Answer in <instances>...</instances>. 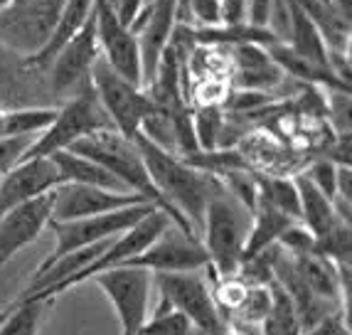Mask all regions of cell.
Segmentation results:
<instances>
[{
	"mask_svg": "<svg viewBox=\"0 0 352 335\" xmlns=\"http://www.w3.org/2000/svg\"><path fill=\"white\" fill-rule=\"evenodd\" d=\"M89 281H94L109 296L124 335H138V330L148 321L153 291L151 271L138 266H113L91 277Z\"/></svg>",
	"mask_w": 352,
	"mask_h": 335,
	"instance_id": "ba28073f",
	"label": "cell"
},
{
	"mask_svg": "<svg viewBox=\"0 0 352 335\" xmlns=\"http://www.w3.org/2000/svg\"><path fill=\"white\" fill-rule=\"evenodd\" d=\"M32 141L35 138H28V136H23V138H0V177L6 175L12 165H18L23 160L25 151Z\"/></svg>",
	"mask_w": 352,
	"mask_h": 335,
	"instance_id": "1f68e13d",
	"label": "cell"
},
{
	"mask_svg": "<svg viewBox=\"0 0 352 335\" xmlns=\"http://www.w3.org/2000/svg\"><path fill=\"white\" fill-rule=\"evenodd\" d=\"M10 308H12V303H10V306H8V308H3V311H0V323L6 321V316H8V313H10Z\"/></svg>",
	"mask_w": 352,
	"mask_h": 335,
	"instance_id": "f35d334b",
	"label": "cell"
},
{
	"mask_svg": "<svg viewBox=\"0 0 352 335\" xmlns=\"http://www.w3.org/2000/svg\"><path fill=\"white\" fill-rule=\"evenodd\" d=\"M54 301L42 299H15L10 313L0 323V335H40Z\"/></svg>",
	"mask_w": 352,
	"mask_h": 335,
	"instance_id": "cb8c5ba5",
	"label": "cell"
},
{
	"mask_svg": "<svg viewBox=\"0 0 352 335\" xmlns=\"http://www.w3.org/2000/svg\"><path fill=\"white\" fill-rule=\"evenodd\" d=\"M8 84L10 82H3V74H0V99H6V91H8Z\"/></svg>",
	"mask_w": 352,
	"mask_h": 335,
	"instance_id": "74e56055",
	"label": "cell"
},
{
	"mask_svg": "<svg viewBox=\"0 0 352 335\" xmlns=\"http://www.w3.org/2000/svg\"><path fill=\"white\" fill-rule=\"evenodd\" d=\"M153 207H155L153 202H138V205L124 207V210L116 212H106V215H96V217L50 222L54 237H57V244H54V252L42 264H50L54 259L76 252V249L82 247H91V244H99V241L113 239V237H118L129 227H133L135 222H141Z\"/></svg>",
	"mask_w": 352,
	"mask_h": 335,
	"instance_id": "9c48e42d",
	"label": "cell"
},
{
	"mask_svg": "<svg viewBox=\"0 0 352 335\" xmlns=\"http://www.w3.org/2000/svg\"><path fill=\"white\" fill-rule=\"evenodd\" d=\"M188 25L190 28H214V25H219V0H190Z\"/></svg>",
	"mask_w": 352,
	"mask_h": 335,
	"instance_id": "4dcf8cb0",
	"label": "cell"
},
{
	"mask_svg": "<svg viewBox=\"0 0 352 335\" xmlns=\"http://www.w3.org/2000/svg\"><path fill=\"white\" fill-rule=\"evenodd\" d=\"M296 269H298L300 279L318 299L328 301V303H338L342 299V283H340V269L335 261L320 257V254L311 252L303 257H294ZM347 299V296H345Z\"/></svg>",
	"mask_w": 352,
	"mask_h": 335,
	"instance_id": "d6986e66",
	"label": "cell"
},
{
	"mask_svg": "<svg viewBox=\"0 0 352 335\" xmlns=\"http://www.w3.org/2000/svg\"><path fill=\"white\" fill-rule=\"evenodd\" d=\"M298 185V200H300V217L298 222L303 224L305 230L311 232L316 239H320L323 235H328L335 224L342 222L338 217V212L333 207V200H328L318 188H313L311 180L305 175L296 177Z\"/></svg>",
	"mask_w": 352,
	"mask_h": 335,
	"instance_id": "ffe728a7",
	"label": "cell"
},
{
	"mask_svg": "<svg viewBox=\"0 0 352 335\" xmlns=\"http://www.w3.org/2000/svg\"><path fill=\"white\" fill-rule=\"evenodd\" d=\"M67 0H25L0 10V47L8 54L35 57L52 35Z\"/></svg>",
	"mask_w": 352,
	"mask_h": 335,
	"instance_id": "8992f818",
	"label": "cell"
},
{
	"mask_svg": "<svg viewBox=\"0 0 352 335\" xmlns=\"http://www.w3.org/2000/svg\"><path fill=\"white\" fill-rule=\"evenodd\" d=\"M276 244L288 254V257H303V254L316 252V237L305 230L298 219L291 222L286 230L281 232V237H278Z\"/></svg>",
	"mask_w": 352,
	"mask_h": 335,
	"instance_id": "f1b7e54d",
	"label": "cell"
},
{
	"mask_svg": "<svg viewBox=\"0 0 352 335\" xmlns=\"http://www.w3.org/2000/svg\"><path fill=\"white\" fill-rule=\"evenodd\" d=\"M57 116V106H12L0 111V138H37Z\"/></svg>",
	"mask_w": 352,
	"mask_h": 335,
	"instance_id": "7402d4cb",
	"label": "cell"
},
{
	"mask_svg": "<svg viewBox=\"0 0 352 335\" xmlns=\"http://www.w3.org/2000/svg\"><path fill=\"white\" fill-rule=\"evenodd\" d=\"M94 28L96 42H99V54L106 65L116 72L126 82L141 87V52H138V40L116 18V12L106 0L94 3ZM143 89V87H141Z\"/></svg>",
	"mask_w": 352,
	"mask_h": 335,
	"instance_id": "7c38bea8",
	"label": "cell"
},
{
	"mask_svg": "<svg viewBox=\"0 0 352 335\" xmlns=\"http://www.w3.org/2000/svg\"><path fill=\"white\" fill-rule=\"evenodd\" d=\"M133 141L141 151L153 185H155L165 207H168L170 222L185 235L200 239L207 205L222 190L219 177L195 168L188 160H182L180 155L168 153L148 138H143L141 133H135Z\"/></svg>",
	"mask_w": 352,
	"mask_h": 335,
	"instance_id": "6da1fadb",
	"label": "cell"
},
{
	"mask_svg": "<svg viewBox=\"0 0 352 335\" xmlns=\"http://www.w3.org/2000/svg\"><path fill=\"white\" fill-rule=\"evenodd\" d=\"M67 151L72 153H79L84 158L94 160L101 168L111 173L121 185H124L129 193H135L146 197L148 202H153L155 207L168 215V207H165L163 197L153 185L151 175H148V168L143 163V155L135 146L133 138H126L124 133H118L116 129H101L96 133L87 136V138H79L74 146H69Z\"/></svg>",
	"mask_w": 352,
	"mask_h": 335,
	"instance_id": "3957f363",
	"label": "cell"
},
{
	"mask_svg": "<svg viewBox=\"0 0 352 335\" xmlns=\"http://www.w3.org/2000/svg\"><path fill=\"white\" fill-rule=\"evenodd\" d=\"M177 25V0H151L131 23V32L138 40L141 52V87L146 89L158 72L160 57L170 45Z\"/></svg>",
	"mask_w": 352,
	"mask_h": 335,
	"instance_id": "8fae6325",
	"label": "cell"
},
{
	"mask_svg": "<svg viewBox=\"0 0 352 335\" xmlns=\"http://www.w3.org/2000/svg\"><path fill=\"white\" fill-rule=\"evenodd\" d=\"M99 42H96V28H94V15L89 18L65 47L59 50L57 57L50 62L45 69L47 74V87L54 96H67L76 94L82 87L89 84V72L99 59Z\"/></svg>",
	"mask_w": 352,
	"mask_h": 335,
	"instance_id": "30bf717a",
	"label": "cell"
},
{
	"mask_svg": "<svg viewBox=\"0 0 352 335\" xmlns=\"http://www.w3.org/2000/svg\"><path fill=\"white\" fill-rule=\"evenodd\" d=\"M6 6H10V0H0V10H3Z\"/></svg>",
	"mask_w": 352,
	"mask_h": 335,
	"instance_id": "ab89813d",
	"label": "cell"
},
{
	"mask_svg": "<svg viewBox=\"0 0 352 335\" xmlns=\"http://www.w3.org/2000/svg\"><path fill=\"white\" fill-rule=\"evenodd\" d=\"M89 84L94 89L99 104L104 106L113 129L118 133H124L126 138H135V133L141 131L143 118L155 109L151 96L146 94V89L118 77L101 57L96 59L91 72H89Z\"/></svg>",
	"mask_w": 352,
	"mask_h": 335,
	"instance_id": "52a82bcc",
	"label": "cell"
},
{
	"mask_svg": "<svg viewBox=\"0 0 352 335\" xmlns=\"http://www.w3.org/2000/svg\"><path fill=\"white\" fill-rule=\"evenodd\" d=\"M271 303H274V291L269 286H261V283H252L249 286V294L241 303L239 313L234 316V321L229 325H249V328H258L261 321L269 316Z\"/></svg>",
	"mask_w": 352,
	"mask_h": 335,
	"instance_id": "4316f807",
	"label": "cell"
},
{
	"mask_svg": "<svg viewBox=\"0 0 352 335\" xmlns=\"http://www.w3.org/2000/svg\"><path fill=\"white\" fill-rule=\"evenodd\" d=\"M195 335H202V333H197V330H195Z\"/></svg>",
	"mask_w": 352,
	"mask_h": 335,
	"instance_id": "b9f144b4",
	"label": "cell"
},
{
	"mask_svg": "<svg viewBox=\"0 0 352 335\" xmlns=\"http://www.w3.org/2000/svg\"><path fill=\"white\" fill-rule=\"evenodd\" d=\"M252 230V210L241 205L234 195L219 190L205 210L200 244L210 257V266L217 277H232L241 264V254Z\"/></svg>",
	"mask_w": 352,
	"mask_h": 335,
	"instance_id": "7a4b0ae2",
	"label": "cell"
},
{
	"mask_svg": "<svg viewBox=\"0 0 352 335\" xmlns=\"http://www.w3.org/2000/svg\"><path fill=\"white\" fill-rule=\"evenodd\" d=\"M153 286L158 288L160 301L173 311L182 313L192 328L202 335H224L229 328L227 318L212 299V286L200 271H175L153 274Z\"/></svg>",
	"mask_w": 352,
	"mask_h": 335,
	"instance_id": "5b68a950",
	"label": "cell"
},
{
	"mask_svg": "<svg viewBox=\"0 0 352 335\" xmlns=\"http://www.w3.org/2000/svg\"><path fill=\"white\" fill-rule=\"evenodd\" d=\"M291 222H296V219L286 217L283 212L274 210V207H269L266 202H256V207H254V212H252V230H249L247 244H244L241 261L254 257V254H258L261 249L271 247V244H276L281 232L286 230Z\"/></svg>",
	"mask_w": 352,
	"mask_h": 335,
	"instance_id": "603a6c76",
	"label": "cell"
},
{
	"mask_svg": "<svg viewBox=\"0 0 352 335\" xmlns=\"http://www.w3.org/2000/svg\"><path fill=\"white\" fill-rule=\"evenodd\" d=\"M340 311H342V308H340ZM340 311H333L330 316H325L323 321H318L316 325L305 328L300 335H350V333H347L345 318H342Z\"/></svg>",
	"mask_w": 352,
	"mask_h": 335,
	"instance_id": "d6a6232c",
	"label": "cell"
},
{
	"mask_svg": "<svg viewBox=\"0 0 352 335\" xmlns=\"http://www.w3.org/2000/svg\"><path fill=\"white\" fill-rule=\"evenodd\" d=\"M247 20V0H219V25H241Z\"/></svg>",
	"mask_w": 352,
	"mask_h": 335,
	"instance_id": "836d02e7",
	"label": "cell"
},
{
	"mask_svg": "<svg viewBox=\"0 0 352 335\" xmlns=\"http://www.w3.org/2000/svg\"><path fill=\"white\" fill-rule=\"evenodd\" d=\"M303 175L308 177L313 188L320 190L328 200L338 197V163H333V160H328V158H320V160H316Z\"/></svg>",
	"mask_w": 352,
	"mask_h": 335,
	"instance_id": "f546056e",
	"label": "cell"
},
{
	"mask_svg": "<svg viewBox=\"0 0 352 335\" xmlns=\"http://www.w3.org/2000/svg\"><path fill=\"white\" fill-rule=\"evenodd\" d=\"M146 3H151V0H146Z\"/></svg>",
	"mask_w": 352,
	"mask_h": 335,
	"instance_id": "7bdbcfd3",
	"label": "cell"
},
{
	"mask_svg": "<svg viewBox=\"0 0 352 335\" xmlns=\"http://www.w3.org/2000/svg\"><path fill=\"white\" fill-rule=\"evenodd\" d=\"M52 202L54 190L0 215V266H6L20 249L30 247L45 232V227H50Z\"/></svg>",
	"mask_w": 352,
	"mask_h": 335,
	"instance_id": "9a60e30c",
	"label": "cell"
},
{
	"mask_svg": "<svg viewBox=\"0 0 352 335\" xmlns=\"http://www.w3.org/2000/svg\"><path fill=\"white\" fill-rule=\"evenodd\" d=\"M15 3H25V0H10V6H15Z\"/></svg>",
	"mask_w": 352,
	"mask_h": 335,
	"instance_id": "60d3db41",
	"label": "cell"
},
{
	"mask_svg": "<svg viewBox=\"0 0 352 335\" xmlns=\"http://www.w3.org/2000/svg\"><path fill=\"white\" fill-rule=\"evenodd\" d=\"M227 57L232 59V82L236 89H247V91H266L276 89L283 84L286 74L278 69V65L271 59L266 47L261 45H239V47H229Z\"/></svg>",
	"mask_w": 352,
	"mask_h": 335,
	"instance_id": "e0dca14e",
	"label": "cell"
},
{
	"mask_svg": "<svg viewBox=\"0 0 352 335\" xmlns=\"http://www.w3.org/2000/svg\"><path fill=\"white\" fill-rule=\"evenodd\" d=\"M121 266H138V269H148L151 274H175V271L205 269L210 266V257L197 237L185 235L175 224H170L146 252L135 254Z\"/></svg>",
	"mask_w": 352,
	"mask_h": 335,
	"instance_id": "4fadbf2b",
	"label": "cell"
},
{
	"mask_svg": "<svg viewBox=\"0 0 352 335\" xmlns=\"http://www.w3.org/2000/svg\"><path fill=\"white\" fill-rule=\"evenodd\" d=\"M256 182H258V200L256 202H266L269 207L283 212V215L291 219L300 217V200H298V185H296V177L264 175V177H256Z\"/></svg>",
	"mask_w": 352,
	"mask_h": 335,
	"instance_id": "d4e9b609",
	"label": "cell"
},
{
	"mask_svg": "<svg viewBox=\"0 0 352 335\" xmlns=\"http://www.w3.org/2000/svg\"><path fill=\"white\" fill-rule=\"evenodd\" d=\"M94 3L96 0H67L65 8H62V15H59L57 25H54L52 35L45 42V47L35 54V57L23 59L25 67L30 72H37V74H45V69L50 67L57 52L65 47L67 42L89 23V18L94 15Z\"/></svg>",
	"mask_w": 352,
	"mask_h": 335,
	"instance_id": "ac0fdd59",
	"label": "cell"
},
{
	"mask_svg": "<svg viewBox=\"0 0 352 335\" xmlns=\"http://www.w3.org/2000/svg\"><path fill=\"white\" fill-rule=\"evenodd\" d=\"M269 10H271V0H247L249 25L266 28V23H269Z\"/></svg>",
	"mask_w": 352,
	"mask_h": 335,
	"instance_id": "e575fe53",
	"label": "cell"
},
{
	"mask_svg": "<svg viewBox=\"0 0 352 335\" xmlns=\"http://www.w3.org/2000/svg\"><path fill=\"white\" fill-rule=\"evenodd\" d=\"M101 129H113V126L106 116L104 106L96 99L91 84H87L76 94H72L69 101L57 106L54 121L30 143L23 158H50L74 146L79 138H87Z\"/></svg>",
	"mask_w": 352,
	"mask_h": 335,
	"instance_id": "277c9868",
	"label": "cell"
},
{
	"mask_svg": "<svg viewBox=\"0 0 352 335\" xmlns=\"http://www.w3.org/2000/svg\"><path fill=\"white\" fill-rule=\"evenodd\" d=\"M271 291H274V303H271L269 316L256 328L258 335H300L303 330H300L298 313H296L286 291L278 283H271Z\"/></svg>",
	"mask_w": 352,
	"mask_h": 335,
	"instance_id": "484cf974",
	"label": "cell"
},
{
	"mask_svg": "<svg viewBox=\"0 0 352 335\" xmlns=\"http://www.w3.org/2000/svg\"><path fill=\"white\" fill-rule=\"evenodd\" d=\"M335 200H352V173L350 165H338V197Z\"/></svg>",
	"mask_w": 352,
	"mask_h": 335,
	"instance_id": "d590c367",
	"label": "cell"
},
{
	"mask_svg": "<svg viewBox=\"0 0 352 335\" xmlns=\"http://www.w3.org/2000/svg\"><path fill=\"white\" fill-rule=\"evenodd\" d=\"M138 335H195V328L182 313L173 311L160 301L155 313L148 316V321L138 330Z\"/></svg>",
	"mask_w": 352,
	"mask_h": 335,
	"instance_id": "83f0119b",
	"label": "cell"
},
{
	"mask_svg": "<svg viewBox=\"0 0 352 335\" xmlns=\"http://www.w3.org/2000/svg\"><path fill=\"white\" fill-rule=\"evenodd\" d=\"M138 202H148V200L135 193H113V190L94 188V185L62 182L59 188H54L52 222L96 217V215L124 210V207L138 205Z\"/></svg>",
	"mask_w": 352,
	"mask_h": 335,
	"instance_id": "5bb4252c",
	"label": "cell"
},
{
	"mask_svg": "<svg viewBox=\"0 0 352 335\" xmlns=\"http://www.w3.org/2000/svg\"><path fill=\"white\" fill-rule=\"evenodd\" d=\"M59 185L62 175L52 158H23L0 177V215L52 193Z\"/></svg>",
	"mask_w": 352,
	"mask_h": 335,
	"instance_id": "2e32d148",
	"label": "cell"
},
{
	"mask_svg": "<svg viewBox=\"0 0 352 335\" xmlns=\"http://www.w3.org/2000/svg\"><path fill=\"white\" fill-rule=\"evenodd\" d=\"M330 8H333L335 15H340L345 23H350L352 18V0H325Z\"/></svg>",
	"mask_w": 352,
	"mask_h": 335,
	"instance_id": "8d00e7d4",
	"label": "cell"
},
{
	"mask_svg": "<svg viewBox=\"0 0 352 335\" xmlns=\"http://www.w3.org/2000/svg\"><path fill=\"white\" fill-rule=\"evenodd\" d=\"M57 165L62 182H76V185H94V188L113 190V193H129V190L111 175V173L101 168L94 160L84 158L79 153H72V151H59V153L50 155Z\"/></svg>",
	"mask_w": 352,
	"mask_h": 335,
	"instance_id": "44dd1931",
	"label": "cell"
}]
</instances>
